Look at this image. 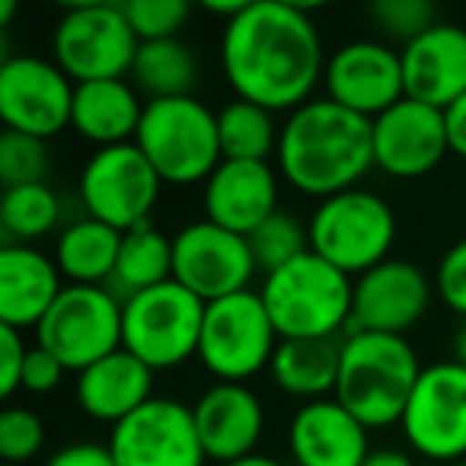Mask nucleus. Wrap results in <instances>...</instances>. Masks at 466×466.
Returning <instances> with one entry per match:
<instances>
[{"instance_id": "34", "label": "nucleus", "mask_w": 466, "mask_h": 466, "mask_svg": "<svg viewBox=\"0 0 466 466\" xmlns=\"http://www.w3.org/2000/svg\"><path fill=\"white\" fill-rule=\"evenodd\" d=\"M368 16L377 33L400 42L402 48L441 23L438 7L428 4V0H374Z\"/></svg>"}, {"instance_id": "38", "label": "nucleus", "mask_w": 466, "mask_h": 466, "mask_svg": "<svg viewBox=\"0 0 466 466\" xmlns=\"http://www.w3.org/2000/svg\"><path fill=\"white\" fill-rule=\"evenodd\" d=\"M65 374H71V370H67L65 364H61L58 358L52 355V351H46L42 345H29L20 390H26V393H35V396H46V393H52V390L61 387Z\"/></svg>"}, {"instance_id": "14", "label": "nucleus", "mask_w": 466, "mask_h": 466, "mask_svg": "<svg viewBox=\"0 0 466 466\" xmlns=\"http://www.w3.org/2000/svg\"><path fill=\"white\" fill-rule=\"evenodd\" d=\"M74 84L52 58L14 55L0 65V118L7 131L29 137L61 135L71 128Z\"/></svg>"}, {"instance_id": "12", "label": "nucleus", "mask_w": 466, "mask_h": 466, "mask_svg": "<svg viewBox=\"0 0 466 466\" xmlns=\"http://www.w3.org/2000/svg\"><path fill=\"white\" fill-rule=\"evenodd\" d=\"M259 272L249 240L211 220H192L173 237V281L214 304L253 288Z\"/></svg>"}, {"instance_id": "23", "label": "nucleus", "mask_w": 466, "mask_h": 466, "mask_svg": "<svg viewBox=\"0 0 466 466\" xmlns=\"http://www.w3.org/2000/svg\"><path fill=\"white\" fill-rule=\"evenodd\" d=\"M65 275L55 256L35 247L4 243L0 249V323L26 332L42 323L65 291Z\"/></svg>"}, {"instance_id": "11", "label": "nucleus", "mask_w": 466, "mask_h": 466, "mask_svg": "<svg viewBox=\"0 0 466 466\" xmlns=\"http://www.w3.org/2000/svg\"><path fill=\"white\" fill-rule=\"evenodd\" d=\"M160 188L163 179L135 141L96 150L84 163L77 182L86 218L103 220V224L116 227L118 233L147 224L150 211L160 198Z\"/></svg>"}, {"instance_id": "27", "label": "nucleus", "mask_w": 466, "mask_h": 466, "mask_svg": "<svg viewBox=\"0 0 466 466\" xmlns=\"http://www.w3.org/2000/svg\"><path fill=\"white\" fill-rule=\"evenodd\" d=\"M122 233L96 218L71 220L55 240V266L71 285H109Z\"/></svg>"}, {"instance_id": "33", "label": "nucleus", "mask_w": 466, "mask_h": 466, "mask_svg": "<svg viewBox=\"0 0 466 466\" xmlns=\"http://www.w3.org/2000/svg\"><path fill=\"white\" fill-rule=\"evenodd\" d=\"M48 173H52L48 141L16 135V131L0 135V182H4V188L39 186L48 179Z\"/></svg>"}, {"instance_id": "10", "label": "nucleus", "mask_w": 466, "mask_h": 466, "mask_svg": "<svg viewBox=\"0 0 466 466\" xmlns=\"http://www.w3.org/2000/svg\"><path fill=\"white\" fill-rule=\"evenodd\" d=\"M35 345L80 374L122 349V300L103 285H67L35 326Z\"/></svg>"}, {"instance_id": "5", "label": "nucleus", "mask_w": 466, "mask_h": 466, "mask_svg": "<svg viewBox=\"0 0 466 466\" xmlns=\"http://www.w3.org/2000/svg\"><path fill=\"white\" fill-rule=\"evenodd\" d=\"M135 144L157 169L163 186H195V182L205 186L208 176L224 160L218 112H211L195 96L144 103Z\"/></svg>"}, {"instance_id": "36", "label": "nucleus", "mask_w": 466, "mask_h": 466, "mask_svg": "<svg viewBox=\"0 0 466 466\" xmlns=\"http://www.w3.org/2000/svg\"><path fill=\"white\" fill-rule=\"evenodd\" d=\"M46 444V425L33 409L10 406L0 415V457L10 463H26Z\"/></svg>"}, {"instance_id": "21", "label": "nucleus", "mask_w": 466, "mask_h": 466, "mask_svg": "<svg viewBox=\"0 0 466 466\" xmlns=\"http://www.w3.org/2000/svg\"><path fill=\"white\" fill-rule=\"evenodd\" d=\"M294 466H361L374 451L368 428L336 400L304 402L288 425Z\"/></svg>"}, {"instance_id": "31", "label": "nucleus", "mask_w": 466, "mask_h": 466, "mask_svg": "<svg viewBox=\"0 0 466 466\" xmlns=\"http://www.w3.org/2000/svg\"><path fill=\"white\" fill-rule=\"evenodd\" d=\"M61 218V198L48 182L39 186H16L4 188L0 198V227L7 243L29 247L33 240L52 233Z\"/></svg>"}, {"instance_id": "17", "label": "nucleus", "mask_w": 466, "mask_h": 466, "mask_svg": "<svg viewBox=\"0 0 466 466\" xmlns=\"http://www.w3.org/2000/svg\"><path fill=\"white\" fill-rule=\"evenodd\" d=\"M431 279L406 259H387L355 279L349 332L406 336L431 307Z\"/></svg>"}, {"instance_id": "15", "label": "nucleus", "mask_w": 466, "mask_h": 466, "mask_svg": "<svg viewBox=\"0 0 466 466\" xmlns=\"http://www.w3.org/2000/svg\"><path fill=\"white\" fill-rule=\"evenodd\" d=\"M118 466H205V447L195 431L192 406L154 396L109 434Z\"/></svg>"}, {"instance_id": "20", "label": "nucleus", "mask_w": 466, "mask_h": 466, "mask_svg": "<svg viewBox=\"0 0 466 466\" xmlns=\"http://www.w3.org/2000/svg\"><path fill=\"white\" fill-rule=\"evenodd\" d=\"M205 220L249 237L279 211V173L268 163L220 160L201 188Z\"/></svg>"}, {"instance_id": "19", "label": "nucleus", "mask_w": 466, "mask_h": 466, "mask_svg": "<svg viewBox=\"0 0 466 466\" xmlns=\"http://www.w3.org/2000/svg\"><path fill=\"white\" fill-rule=\"evenodd\" d=\"M205 457L218 466L256 453L266 431V409L247 383H211L192 406Z\"/></svg>"}, {"instance_id": "32", "label": "nucleus", "mask_w": 466, "mask_h": 466, "mask_svg": "<svg viewBox=\"0 0 466 466\" xmlns=\"http://www.w3.org/2000/svg\"><path fill=\"white\" fill-rule=\"evenodd\" d=\"M247 240H249V249H253L256 266H259L262 275L275 272V268L294 262L298 256L310 253L307 227L288 211H275L266 224H259L253 233H249Z\"/></svg>"}, {"instance_id": "26", "label": "nucleus", "mask_w": 466, "mask_h": 466, "mask_svg": "<svg viewBox=\"0 0 466 466\" xmlns=\"http://www.w3.org/2000/svg\"><path fill=\"white\" fill-rule=\"evenodd\" d=\"M342 339H281L268 364L272 383L304 402L336 396Z\"/></svg>"}, {"instance_id": "2", "label": "nucleus", "mask_w": 466, "mask_h": 466, "mask_svg": "<svg viewBox=\"0 0 466 466\" xmlns=\"http://www.w3.org/2000/svg\"><path fill=\"white\" fill-rule=\"evenodd\" d=\"M279 173L300 195L323 201L358 188L374 167L370 118L342 109L332 99H310L288 112L279 137Z\"/></svg>"}, {"instance_id": "42", "label": "nucleus", "mask_w": 466, "mask_h": 466, "mask_svg": "<svg viewBox=\"0 0 466 466\" xmlns=\"http://www.w3.org/2000/svg\"><path fill=\"white\" fill-rule=\"evenodd\" d=\"M361 466H415L412 457L400 447H374Z\"/></svg>"}, {"instance_id": "41", "label": "nucleus", "mask_w": 466, "mask_h": 466, "mask_svg": "<svg viewBox=\"0 0 466 466\" xmlns=\"http://www.w3.org/2000/svg\"><path fill=\"white\" fill-rule=\"evenodd\" d=\"M444 128H447V147L466 160V93L444 109Z\"/></svg>"}, {"instance_id": "3", "label": "nucleus", "mask_w": 466, "mask_h": 466, "mask_svg": "<svg viewBox=\"0 0 466 466\" xmlns=\"http://www.w3.org/2000/svg\"><path fill=\"white\" fill-rule=\"evenodd\" d=\"M419 351L406 336L349 332L342 336L336 400L368 431L393 428L402 421L412 390L421 377Z\"/></svg>"}, {"instance_id": "4", "label": "nucleus", "mask_w": 466, "mask_h": 466, "mask_svg": "<svg viewBox=\"0 0 466 466\" xmlns=\"http://www.w3.org/2000/svg\"><path fill=\"white\" fill-rule=\"evenodd\" d=\"M355 279L317 253L262 275L259 298L281 339H342L351 326Z\"/></svg>"}, {"instance_id": "39", "label": "nucleus", "mask_w": 466, "mask_h": 466, "mask_svg": "<svg viewBox=\"0 0 466 466\" xmlns=\"http://www.w3.org/2000/svg\"><path fill=\"white\" fill-rule=\"evenodd\" d=\"M26 332L0 323V393L14 396L20 390L23 368H26Z\"/></svg>"}, {"instance_id": "35", "label": "nucleus", "mask_w": 466, "mask_h": 466, "mask_svg": "<svg viewBox=\"0 0 466 466\" xmlns=\"http://www.w3.org/2000/svg\"><path fill=\"white\" fill-rule=\"evenodd\" d=\"M128 26L135 29L137 42H163L179 39V29L188 23L186 0H125L122 4Z\"/></svg>"}, {"instance_id": "13", "label": "nucleus", "mask_w": 466, "mask_h": 466, "mask_svg": "<svg viewBox=\"0 0 466 466\" xmlns=\"http://www.w3.org/2000/svg\"><path fill=\"white\" fill-rule=\"evenodd\" d=\"M400 425L419 457L438 463L466 460V368L453 358L428 364Z\"/></svg>"}, {"instance_id": "45", "label": "nucleus", "mask_w": 466, "mask_h": 466, "mask_svg": "<svg viewBox=\"0 0 466 466\" xmlns=\"http://www.w3.org/2000/svg\"><path fill=\"white\" fill-rule=\"evenodd\" d=\"M14 14H16V4H14V0H0V26L7 29L10 20H14Z\"/></svg>"}, {"instance_id": "7", "label": "nucleus", "mask_w": 466, "mask_h": 466, "mask_svg": "<svg viewBox=\"0 0 466 466\" xmlns=\"http://www.w3.org/2000/svg\"><path fill=\"white\" fill-rule=\"evenodd\" d=\"M135 29L128 26L122 4L84 0L58 16L52 33V61L74 80H125L137 58Z\"/></svg>"}, {"instance_id": "9", "label": "nucleus", "mask_w": 466, "mask_h": 466, "mask_svg": "<svg viewBox=\"0 0 466 466\" xmlns=\"http://www.w3.org/2000/svg\"><path fill=\"white\" fill-rule=\"evenodd\" d=\"M281 336L259 291H240L205 307L198 361L218 383H247L268 370Z\"/></svg>"}, {"instance_id": "37", "label": "nucleus", "mask_w": 466, "mask_h": 466, "mask_svg": "<svg viewBox=\"0 0 466 466\" xmlns=\"http://www.w3.org/2000/svg\"><path fill=\"white\" fill-rule=\"evenodd\" d=\"M434 291L447 310L466 319V237L441 256L438 272H434Z\"/></svg>"}, {"instance_id": "29", "label": "nucleus", "mask_w": 466, "mask_h": 466, "mask_svg": "<svg viewBox=\"0 0 466 466\" xmlns=\"http://www.w3.org/2000/svg\"><path fill=\"white\" fill-rule=\"evenodd\" d=\"M128 80L137 93L147 96V103L192 96L198 84V58L182 39L141 42Z\"/></svg>"}, {"instance_id": "6", "label": "nucleus", "mask_w": 466, "mask_h": 466, "mask_svg": "<svg viewBox=\"0 0 466 466\" xmlns=\"http://www.w3.org/2000/svg\"><path fill=\"white\" fill-rule=\"evenodd\" d=\"M307 237L310 253L349 279H358L390 259L396 243V214L387 198L358 186L317 201L307 220Z\"/></svg>"}, {"instance_id": "8", "label": "nucleus", "mask_w": 466, "mask_h": 466, "mask_svg": "<svg viewBox=\"0 0 466 466\" xmlns=\"http://www.w3.org/2000/svg\"><path fill=\"white\" fill-rule=\"evenodd\" d=\"M205 300L179 281H163L137 298L122 300V349L150 370H169L198 358Z\"/></svg>"}, {"instance_id": "1", "label": "nucleus", "mask_w": 466, "mask_h": 466, "mask_svg": "<svg viewBox=\"0 0 466 466\" xmlns=\"http://www.w3.org/2000/svg\"><path fill=\"white\" fill-rule=\"evenodd\" d=\"M326 52L310 10L281 0L247 4L220 33V71L233 99L294 112L323 84Z\"/></svg>"}, {"instance_id": "18", "label": "nucleus", "mask_w": 466, "mask_h": 466, "mask_svg": "<svg viewBox=\"0 0 466 466\" xmlns=\"http://www.w3.org/2000/svg\"><path fill=\"white\" fill-rule=\"evenodd\" d=\"M370 141L374 167L393 179H421L451 154L444 112L409 96L370 122Z\"/></svg>"}, {"instance_id": "28", "label": "nucleus", "mask_w": 466, "mask_h": 466, "mask_svg": "<svg viewBox=\"0 0 466 466\" xmlns=\"http://www.w3.org/2000/svg\"><path fill=\"white\" fill-rule=\"evenodd\" d=\"M163 281H173V240L150 220L122 233L116 272L106 288L118 300H128Z\"/></svg>"}, {"instance_id": "22", "label": "nucleus", "mask_w": 466, "mask_h": 466, "mask_svg": "<svg viewBox=\"0 0 466 466\" xmlns=\"http://www.w3.org/2000/svg\"><path fill=\"white\" fill-rule=\"evenodd\" d=\"M406 96L444 112L466 93V29L438 23L400 48Z\"/></svg>"}, {"instance_id": "40", "label": "nucleus", "mask_w": 466, "mask_h": 466, "mask_svg": "<svg viewBox=\"0 0 466 466\" xmlns=\"http://www.w3.org/2000/svg\"><path fill=\"white\" fill-rule=\"evenodd\" d=\"M46 466H118L112 457L109 444H96V441H74L55 451L46 460Z\"/></svg>"}, {"instance_id": "46", "label": "nucleus", "mask_w": 466, "mask_h": 466, "mask_svg": "<svg viewBox=\"0 0 466 466\" xmlns=\"http://www.w3.org/2000/svg\"><path fill=\"white\" fill-rule=\"evenodd\" d=\"M457 466H466V460H460V463H457Z\"/></svg>"}, {"instance_id": "44", "label": "nucleus", "mask_w": 466, "mask_h": 466, "mask_svg": "<svg viewBox=\"0 0 466 466\" xmlns=\"http://www.w3.org/2000/svg\"><path fill=\"white\" fill-rule=\"evenodd\" d=\"M453 361H457L460 368H466V319L460 323L457 336H453Z\"/></svg>"}, {"instance_id": "30", "label": "nucleus", "mask_w": 466, "mask_h": 466, "mask_svg": "<svg viewBox=\"0 0 466 466\" xmlns=\"http://www.w3.org/2000/svg\"><path fill=\"white\" fill-rule=\"evenodd\" d=\"M218 137L224 160L268 163V157L279 154L281 125L275 122V112L247 99H230L218 109Z\"/></svg>"}, {"instance_id": "25", "label": "nucleus", "mask_w": 466, "mask_h": 466, "mask_svg": "<svg viewBox=\"0 0 466 466\" xmlns=\"http://www.w3.org/2000/svg\"><path fill=\"white\" fill-rule=\"evenodd\" d=\"M144 103L128 77L125 80H93L77 84L71 109V128L96 150L131 144L141 128Z\"/></svg>"}, {"instance_id": "24", "label": "nucleus", "mask_w": 466, "mask_h": 466, "mask_svg": "<svg viewBox=\"0 0 466 466\" xmlns=\"http://www.w3.org/2000/svg\"><path fill=\"white\" fill-rule=\"evenodd\" d=\"M74 396H77V406L84 409V415L116 428L147 400H154V370L144 361H137L131 351L118 349L106 355L103 361L80 370L77 383H74Z\"/></svg>"}, {"instance_id": "16", "label": "nucleus", "mask_w": 466, "mask_h": 466, "mask_svg": "<svg viewBox=\"0 0 466 466\" xmlns=\"http://www.w3.org/2000/svg\"><path fill=\"white\" fill-rule=\"evenodd\" d=\"M326 99L374 122L377 116L406 99L402 58L390 42L355 39L339 46L326 61Z\"/></svg>"}, {"instance_id": "43", "label": "nucleus", "mask_w": 466, "mask_h": 466, "mask_svg": "<svg viewBox=\"0 0 466 466\" xmlns=\"http://www.w3.org/2000/svg\"><path fill=\"white\" fill-rule=\"evenodd\" d=\"M224 466H285L281 460H275V457H268V453H249V457H243V460H233V463H224Z\"/></svg>"}]
</instances>
